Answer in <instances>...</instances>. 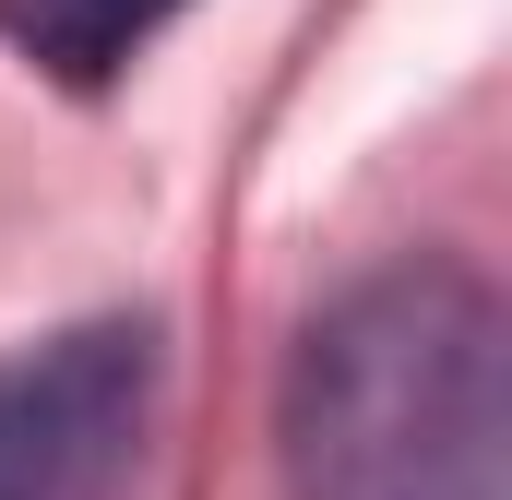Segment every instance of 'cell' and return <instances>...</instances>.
Segmentation results:
<instances>
[{"instance_id":"6da1fadb","label":"cell","mask_w":512,"mask_h":500,"mask_svg":"<svg viewBox=\"0 0 512 500\" xmlns=\"http://www.w3.org/2000/svg\"><path fill=\"white\" fill-rule=\"evenodd\" d=\"M286 500H501V298L382 262L286 358Z\"/></svg>"},{"instance_id":"7a4b0ae2","label":"cell","mask_w":512,"mask_h":500,"mask_svg":"<svg viewBox=\"0 0 512 500\" xmlns=\"http://www.w3.org/2000/svg\"><path fill=\"white\" fill-rule=\"evenodd\" d=\"M155 322H72L0 358V500H120L155 441Z\"/></svg>"},{"instance_id":"3957f363","label":"cell","mask_w":512,"mask_h":500,"mask_svg":"<svg viewBox=\"0 0 512 500\" xmlns=\"http://www.w3.org/2000/svg\"><path fill=\"white\" fill-rule=\"evenodd\" d=\"M167 12H179V0H0V36H12L24 60H48L60 84H108Z\"/></svg>"}]
</instances>
